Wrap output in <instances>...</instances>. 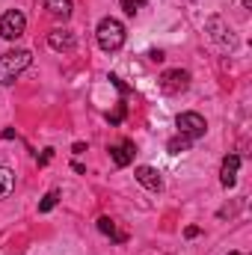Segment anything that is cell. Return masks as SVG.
<instances>
[{"label":"cell","instance_id":"10","mask_svg":"<svg viewBox=\"0 0 252 255\" xmlns=\"http://www.w3.org/2000/svg\"><path fill=\"white\" fill-rule=\"evenodd\" d=\"M48 45H51L54 51H71L77 42H74V36H71L68 30H54V33H48Z\"/></svg>","mask_w":252,"mask_h":255},{"label":"cell","instance_id":"9","mask_svg":"<svg viewBox=\"0 0 252 255\" xmlns=\"http://www.w3.org/2000/svg\"><path fill=\"white\" fill-rule=\"evenodd\" d=\"M110 157H113V163H116V166H127V163L133 160V142H130V139L116 142V145L110 148Z\"/></svg>","mask_w":252,"mask_h":255},{"label":"cell","instance_id":"14","mask_svg":"<svg viewBox=\"0 0 252 255\" xmlns=\"http://www.w3.org/2000/svg\"><path fill=\"white\" fill-rule=\"evenodd\" d=\"M60 202V190H51L42 202H39V214H48V211H54V205Z\"/></svg>","mask_w":252,"mask_h":255},{"label":"cell","instance_id":"15","mask_svg":"<svg viewBox=\"0 0 252 255\" xmlns=\"http://www.w3.org/2000/svg\"><path fill=\"white\" fill-rule=\"evenodd\" d=\"M122 9H125L127 15H136L142 9V0H122Z\"/></svg>","mask_w":252,"mask_h":255},{"label":"cell","instance_id":"11","mask_svg":"<svg viewBox=\"0 0 252 255\" xmlns=\"http://www.w3.org/2000/svg\"><path fill=\"white\" fill-rule=\"evenodd\" d=\"M12 190H15V172L0 166V199H6Z\"/></svg>","mask_w":252,"mask_h":255},{"label":"cell","instance_id":"6","mask_svg":"<svg viewBox=\"0 0 252 255\" xmlns=\"http://www.w3.org/2000/svg\"><path fill=\"white\" fill-rule=\"evenodd\" d=\"M136 181L145 187V190H151V193H157L160 187H163V178H160V172L154 169V166H136Z\"/></svg>","mask_w":252,"mask_h":255},{"label":"cell","instance_id":"16","mask_svg":"<svg viewBox=\"0 0 252 255\" xmlns=\"http://www.w3.org/2000/svg\"><path fill=\"white\" fill-rule=\"evenodd\" d=\"M51 157H54V148H45V154H42V157H39V163H48V160H51Z\"/></svg>","mask_w":252,"mask_h":255},{"label":"cell","instance_id":"13","mask_svg":"<svg viewBox=\"0 0 252 255\" xmlns=\"http://www.w3.org/2000/svg\"><path fill=\"white\" fill-rule=\"evenodd\" d=\"M98 229H101L104 235H110L113 241H125V235H119V232H116V223H113L110 217H101V220H98Z\"/></svg>","mask_w":252,"mask_h":255},{"label":"cell","instance_id":"2","mask_svg":"<svg viewBox=\"0 0 252 255\" xmlns=\"http://www.w3.org/2000/svg\"><path fill=\"white\" fill-rule=\"evenodd\" d=\"M95 36H98L101 51L113 54V51H119V48L125 45V24H122L119 18H101V24H98Z\"/></svg>","mask_w":252,"mask_h":255},{"label":"cell","instance_id":"7","mask_svg":"<svg viewBox=\"0 0 252 255\" xmlns=\"http://www.w3.org/2000/svg\"><path fill=\"white\" fill-rule=\"evenodd\" d=\"M238 169H241V157H238V154H229V157L223 160V166H220V181H223V187H235V184H238Z\"/></svg>","mask_w":252,"mask_h":255},{"label":"cell","instance_id":"4","mask_svg":"<svg viewBox=\"0 0 252 255\" xmlns=\"http://www.w3.org/2000/svg\"><path fill=\"white\" fill-rule=\"evenodd\" d=\"M175 125H178V133L181 136H187V139H199V136H205V119L199 116V113H181L178 119H175Z\"/></svg>","mask_w":252,"mask_h":255},{"label":"cell","instance_id":"12","mask_svg":"<svg viewBox=\"0 0 252 255\" xmlns=\"http://www.w3.org/2000/svg\"><path fill=\"white\" fill-rule=\"evenodd\" d=\"M190 142H193V139H187V136L178 133V136H172V139L166 142V151H169V154H181V151H187L190 148Z\"/></svg>","mask_w":252,"mask_h":255},{"label":"cell","instance_id":"5","mask_svg":"<svg viewBox=\"0 0 252 255\" xmlns=\"http://www.w3.org/2000/svg\"><path fill=\"white\" fill-rule=\"evenodd\" d=\"M187 86H190V74L181 71V68H169V71H163V77H160V89L169 92V95L184 92Z\"/></svg>","mask_w":252,"mask_h":255},{"label":"cell","instance_id":"3","mask_svg":"<svg viewBox=\"0 0 252 255\" xmlns=\"http://www.w3.org/2000/svg\"><path fill=\"white\" fill-rule=\"evenodd\" d=\"M24 30H27V15L21 9H6L3 18H0V36L6 42H15V39L24 36Z\"/></svg>","mask_w":252,"mask_h":255},{"label":"cell","instance_id":"8","mask_svg":"<svg viewBox=\"0 0 252 255\" xmlns=\"http://www.w3.org/2000/svg\"><path fill=\"white\" fill-rule=\"evenodd\" d=\"M42 3H45L48 15H51V18H57V21H68V18H71V12H74L71 0H42Z\"/></svg>","mask_w":252,"mask_h":255},{"label":"cell","instance_id":"1","mask_svg":"<svg viewBox=\"0 0 252 255\" xmlns=\"http://www.w3.org/2000/svg\"><path fill=\"white\" fill-rule=\"evenodd\" d=\"M30 63H33V54L30 51H6V54H0V83L3 86L15 83V77L21 71H27Z\"/></svg>","mask_w":252,"mask_h":255},{"label":"cell","instance_id":"17","mask_svg":"<svg viewBox=\"0 0 252 255\" xmlns=\"http://www.w3.org/2000/svg\"><path fill=\"white\" fill-rule=\"evenodd\" d=\"M229 255H241V253H229Z\"/></svg>","mask_w":252,"mask_h":255}]
</instances>
